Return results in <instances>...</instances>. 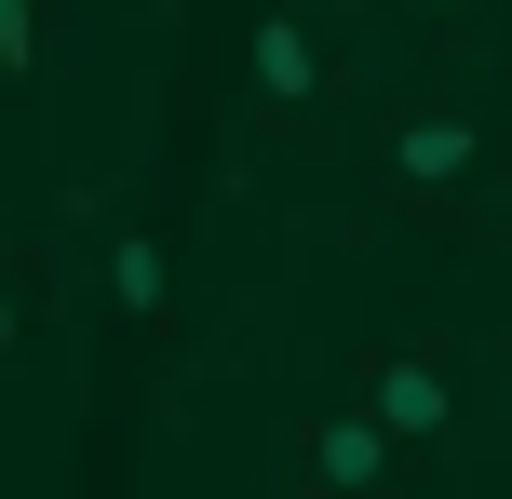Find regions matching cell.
<instances>
[{
    "instance_id": "cell-4",
    "label": "cell",
    "mask_w": 512,
    "mask_h": 499,
    "mask_svg": "<svg viewBox=\"0 0 512 499\" xmlns=\"http://www.w3.org/2000/svg\"><path fill=\"white\" fill-rule=\"evenodd\" d=\"M310 81H324V68H310V27H297V14H270V27H256V95H283V108H297Z\"/></svg>"
},
{
    "instance_id": "cell-6",
    "label": "cell",
    "mask_w": 512,
    "mask_h": 499,
    "mask_svg": "<svg viewBox=\"0 0 512 499\" xmlns=\"http://www.w3.org/2000/svg\"><path fill=\"white\" fill-rule=\"evenodd\" d=\"M0 68H27V0H0Z\"/></svg>"
},
{
    "instance_id": "cell-7",
    "label": "cell",
    "mask_w": 512,
    "mask_h": 499,
    "mask_svg": "<svg viewBox=\"0 0 512 499\" xmlns=\"http://www.w3.org/2000/svg\"><path fill=\"white\" fill-rule=\"evenodd\" d=\"M0 351H14V284H0Z\"/></svg>"
},
{
    "instance_id": "cell-2",
    "label": "cell",
    "mask_w": 512,
    "mask_h": 499,
    "mask_svg": "<svg viewBox=\"0 0 512 499\" xmlns=\"http://www.w3.org/2000/svg\"><path fill=\"white\" fill-rule=\"evenodd\" d=\"M310 459H324V486H378L391 419H378V405H364V419H324V446H310Z\"/></svg>"
},
{
    "instance_id": "cell-5",
    "label": "cell",
    "mask_w": 512,
    "mask_h": 499,
    "mask_svg": "<svg viewBox=\"0 0 512 499\" xmlns=\"http://www.w3.org/2000/svg\"><path fill=\"white\" fill-rule=\"evenodd\" d=\"M108 297H122V311H162V243H122V257H108Z\"/></svg>"
},
{
    "instance_id": "cell-8",
    "label": "cell",
    "mask_w": 512,
    "mask_h": 499,
    "mask_svg": "<svg viewBox=\"0 0 512 499\" xmlns=\"http://www.w3.org/2000/svg\"><path fill=\"white\" fill-rule=\"evenodd\" d=\"M432 14H459V0H432Z\"/></svg>"
},
{
    "instance_id": "cell-1",
    "label": "cell",
    "mask_w": 512,
    "mask_h": 499,
    "mask_svg": "<svg viewBox=\"0 0 512 499\" xmlns=\"http://www.w3.org/2000/svg\"><path fill=\"white\" fill-rule=\"evenodd\" d=\"M391 419V446H418V432H445V365H418V351H391L378 365V392H364Z\"/></svg>"
},
{
    "instance_id": "cell-3",
    "label": "cell",
    "mask_w": 512,
    "mask_h": 499,
    "mask_svg": "<svg viewBox=\"0 0 512 499\" xmlns=\"http://www.w3.org/2000/svg\"><path fill=\"white\" fill-rule=\"evenodd\" d=\"M391 162H405V189H459V176H472V122H405Z\"/></svg>"
}]
</instances>
